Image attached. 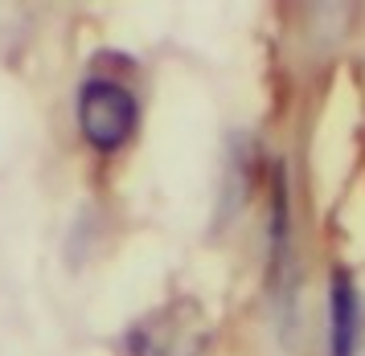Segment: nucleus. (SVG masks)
<instances>
[{"label":"nucleus","mask_w":365,"mask_h":356,"mask_svg":"<svg viewBox=\"0 0 365 356\" xmlns=\"http://www.w3.org/2000/svg\"><path fill=\"white\" fill-rule=\"evenodd\" d=\"M140 107L135 95L115 78H86L78 90V127L95 152L111 156L135 135Z\"/></svg>","instance_id":"obj_1"},{"label":"nucleus","mask_w":365,"mask_h":356,"mask_svg":"<svg viewBox=\"0 0 365 356\" xmlns=\"http://www.w3.org/2000/svg\"><path fill=\"white\" fill-rule=\"evenodd\" d=\"M357 344H361V291L349 271H336L329 291V356H357Z\"/></svg>","instance_id":"obj_3"},{"label":"nucleus","mask_w":365,"mask_h":356,"mask_svg":"<svg viewBox=\"0 0 365 356\" xmlns=\"http://www.w3.org/2000/svg\"><path fill=\"white\" fill-rule=\"evenodd\" d=\"M128 352L132 356H201L205 352V324H201L197 303L177 299V303L144 315L128 332Z\"/></svg>","instance_id":"obj_2"}]
</instances>
